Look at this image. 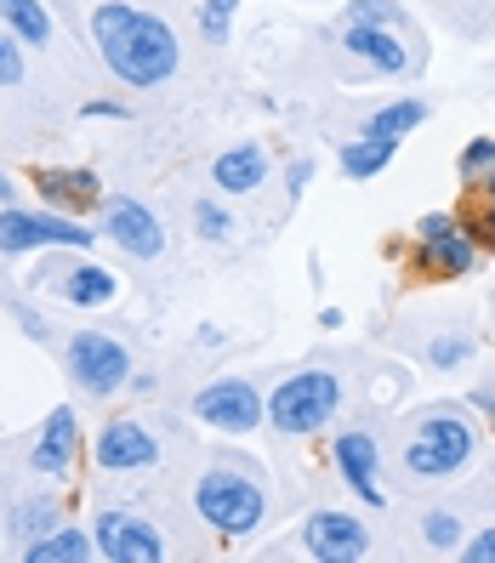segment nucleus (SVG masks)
Masks as SVG:
<instances>
[{"label":"nucleus","mask_w":495,"mask_h":563,"mask_svg":"<svg viewBox=\"0 0 495 563\" xmlns=\"http://www.w3.org/2000/svg\"><path fill=\"white\" fill-rule=\"evenodd\" d=\"M91 41L120 86H165L183 69V46L172 35V23L131 7V0H103L91 12Z\"/></svg>","instance_id":"1"},{"label":"nucleus","mask_w":495,"mask_h":563,"mask_svg":"<svg viewBox=\"0 0 495 563\" xmlns=\"http://www.w3.org/2000/svg\"><path fill=\"white\" fill-rule=\"evenodd\" d=\"M194 507H200V518L222 541H245L251 529L268 518V489H262L256 473L234 467V461H217V467H206L200 484H194Z\"/></svg>","instance_id":"2"},{"label":"nucleus","mask_w":495,"mask_h":563,"mask_svg":"<svg viewBox=\"0 0 495 563\" xmlns=\"http://www.w3.org/2000/svg\"><path fill=\"white\" fill-rule=\"evenodd\" d=\"M342 410V382L330 371H296L274 387V399H262V421H274V433L308 439L319 427H330V416Z\"/></svg>","instance_id":"3"},{"label":"nucleus","mask_w":495,"mask_h":563,"mask_svg":"<svg viewBox=\"0 0 495 563\" xmlns=\"http://www.w3.org/2000/svg\"><path fill=\"white\" fill-rule=\"evenodd\" d=\"M473 450H479V427L461 416V410L439 405V410H427L416 421V439L405 450V467L416 478H450V473H461L473 461Z\"/></svg>","instance_id":"4"},{"label":"nucleus","mask_w":495,"mask_h":563,"mask_svg":"<svg viewBox=\"0 0 495 563\" xmlns=\"http://www.w3.org/2000/svg\"><path fill=\"white\" fill-rule=\"evenodd\" d=\"M69 376L91 393V399H109L114 387L131 382V347L103 336V330H75L69 336Z\"/></svg>","instance_id":"5"},{"label":"nucleus","mask_w":495,"mask_h":563,"mask_svg":"<svg viewBox=\"0 0 495 563\" xmlns=\"http://www.w3.org/2000/svg\"><path fill=\"white\" fill-rule=\"evenodd\" d=\"M91 541H97V558L109 563H160L165 558V536L131 507H103L91 518Z\"/></svg>","instance_id":"6"},{"label":"nucleus","mask_w":495,"mask_h":563,"mask_svg":"<svg viewBox=\"0 0 495 563\" xmlns=\"http://www.w3.org/2000/svg\"><path fill=\"white\" fill-rule=\"evenodd\" d=\"M91 240H97L91 222H69L57 211H12V206H0V251H7V256L41 251V245H75V251H86Z\"/></svg>","instance_id":"7"},{"label":"nucleus","mask_w":495,"mask_h":563,"mask_svg":"<svg viewBox=\"0 0 495 563\" xmlns=\"http://www.w3.org/2000/svg\"><path fill=\"white\" fill-rule=\"evenodd\" d=\"M194 416H200L211 433L222 439H245L262 427V393L240 376H222V382H206L200 393H194Z\"/></svg>","instance_id":"8"},{"label":"nucleus","mask_w":495,"mask_h":563,"mask_svg":"<svg viewBox=\"0 0 495 563\" xmlns=\"http://www.w3.org/2000/svg\"><path fill=\"white\" fill-rule=\"evenodd\" d=\"M91 461L103 473H148L154 461H160V439L148 433L138 416H120V421H109L103 433H97Z\"/></svg>","instance_id":"9"},{"label":"nucleus","mask_w":495,"mask_h":563,"mask_svg":"<svg viewBox=\"0 0 495 563\" xmlns=\"http://www.w3.org/2000/svg\"><path fill=\"white\" fill-rule=\"evenodd\" d=\"M302 541H308V558H319V563H359V558H371V529L359 523L353 512H314L308 529H302Z\"/></svg>","instance_id":"10"},{"label":"nucleus","mask_w":495,"mask_h":563,"mask_svg":"<svg viewBox=\"0 0 495 563\" xmlns=\"http://www.w3.org/2000/svg\"><path fill=\"white\" fill-rule=\"evenodd\" d=\"M103 234L125 251V256H138V262H154L165 251V234H160V222L148 206L138 200H109L103 206Z\"/></svg>","instance_id":"11"},{"label":"nucleus","mask_w":495,"mask_h":563,"mask_svg":"<svg viewBox=\"0 0 495 563\" xmlns=\"http://www.w3.org/2000/svg\"><path fill=\"white\" fill-rule=\"evenodd\" d=\"M337 473L348 478V489L359 495L365 507H387V495H382V450L371 433H342L337 439Z\"/></svg>","instance_id":"12"},{"label":"nucleus","mask_w":495,"mask_h":563,"mask_svg":"<svg viewBox=\"0 0 495 563\" xmlns=\"http://www.w3.org/2000/svg\"><path fill=\"white\" fill-rule=\"evenodd\" d=\"M75 455H80V421H75L69 405H57V410L46 416V427H41L35 450H29V467L46 473V478H63V473L75 467Z\"/></svg>","instance_id":"13"},{"label":"nucleus","mask_w":495,"mask_h":563,"mask_svg":"<svg viewBox=\"0 0 495 563\" xmlns=\"http://www.w3.org/2000/svg\"><path fill=\"white\" fill-rule=\"evenodd\" d=\"M342 46H348L353 57H365L371 69H382V75H405V69H410V46H405L399 35H393V29H376V23H348Z\"/></svg>","instance_id":"14"},{"label":"nucleus","mask_w":495,"mask_h":563,"mask_svg":"<svg viewBox=\"0 0 495 563\" xmlns=\"http://www.w3.org/2000/svg\"><path fill=\"white\" fill-rule=\"evenodd\" d=\"M416 262H421L427 274H439V279H461V274L479 268V245H473V234H461V228H444V234L421 240V256Z\"/></svg>","instance_id":"15"},{"label":"nucleus","mask_w":495,"mask_h":563,"mask_svg":"<svg viewBox=\"0 0 495 563\" xmlns=\"http://www.w3.org/2000/svg\"><path fill=\"white\" fill-rule=\"evenodd\" d=\"M262 177H268V154H262L256 143L228 148V154H217V165H211V183H217L222 194H251V188H262Z\"/></svg>","instance_id":"16"},{"label":"nucleus","mask_w":495,"mask_h":563,"mask_svg":"<svg viewBox=\"0 0 495 563\" xmlns=\"http://www.w3.org/2000/svg\"><path fill=\"white\" fill-rule=\"evenodd\" d=\"M35 188H41L46 206H63V211H91L97 200H103V183H97L91 172H41Z\"/></svg>","instance_id":"17"},{"label":"nucleus","mask_w":495,"mask_h":563,"mask_svg":"<svg viewBox=\"0 0 495 563\" xmlns=\"http://www.w3.org/2000/svg\"><path fill=\"white\" fill-rule=\"evenodd\" d=\"M0 29H12L23 46H52L57 23L41 0H0Z\"/></svg>","instance_id":"18"},{"label":"nucleus","mask_w":495,"mask_h":563,"mask_svg":"<svg viewBox=\"0 0 495 563\" xmlns=\"http://www.w3.org/2000/svg\"><path fill=\"white\" fill-rule=\"evenodd\" d=\"M91 552H97V541L86 529H46V536H35L23 547L29 563H86Z\"/></svg>","instance_id":"19"},{"label":"nucleus","mask_w":495,"mask_h":563,"mask_svg":"<svg viewBox=\"0 0 495 563\" xmlns=\"http://www.w3.org/2000/svg\"><path fill=\"white\" fill-rule=\"evenodd\" d=\"M63 296L75 308H103V302H114V274L97 268V262H80V268L63 274Z\"/></svg>","instance_id":"20"},{"label":"nucleus","mask_w":495,"mask_h":563,"mask_svg":"<svg viewBox=\"0 0 495 563\" xmlns=\"http://www.w3.org/2000/svg\"><path fill=\"white\" fill-rule=\"evenodd\" d=\"M427 120V103H416V97H405V103H387V109H376L371 120H365V137H387V143H399V137H410V131Z\"/></svg>","instance_id":"21"},{"label":"nucleus","mask_w":495,"mask_h":563,"mask_svg":"<svg viewBox=\"0 0 495 563\" xmlns=\"http://www.w3.org/2000/svg\"><path fill=\"white\" fill-rule=\"evenodd\" d=\"M393 148H399V143H387V137H359V143H348V148H342V177H353V183L382 177L387 159H393Z\"/></svg>","instance_id":"22"},{"label":"nucleus","mask_w":495,"mask_h":563,"mask_svg":"<svg viewBox=\"0 0 495 563\" xmlns=\"http://www.w3.org/2000/svg\"><path fill=\"white\" fill-rule=\"evenodd\" d=\"M348 23H376V29L405 35V29H410V12L399 7V0H353V7H348Z\"/></svg>","instance_id":"23"},{"label":"nucleus","mask_w":495,"mask_h":563,"mask_svg":"<svg viewBox=\"0 0 495 563\" xmlns=\"http://www.w3.org/2000/svg\"><path fill=\"white\" fill-rule=\"evenodd\" d=\"M421 541L433 547V552H455L468 536H461V518L439 507V512H427V518H421Z\"/></svg>","instance_id":"24"},{"label":"nucleus","mask_w":495,"mask_h":563,"mask_svg":"<svg viewBox=\"0 0 495 563\" xmlns=\"http://www.w3.org/2000/svg\"><path fill=\"white\" fill-rule=\"evenodd\" d=\"M234 12H240V0H206V7H200V35L211 46H222L228 29H234Z\"/></svg>","instance_id":"25"},{"label":"nucleus","mask_w":495,"mask_h":563,"mask_svg":"<svg viewBox=\"0 0 495 563\" xmlns=\"http://www.w3.org/2000/svg\"><path fill=\"white\" fill-rule=\"evenodd\" d=\"M52 501H46V495H41V501H29V507H18L12 512V536L18 541H35V536H46V529H52Z\"/></svg>","instance_id":"26"},{"label":"nucleus","mask_w":495,"mask_h":563,"mask_svg":"<svg viewBox=\"0 0 495 563\" xmlns=\"http://www.w3.org/2000/svg\"><path fill=\"white\" fill-rule=\"evenodd\" d=\"M473 358V336H439L433 347H427V364L433 371H455V364Z\"/></svg>","instance_id":"27"},{"label":"nucleus","mask_w":495,"mask_h":563,"mask_svg":"<svg viewBox=\"0 0 495 563\" xmlns=\"http://www.w3.org/2000/svg\"><path fill=\"white\" fill-rule=\"evenodd\" d=\"M194 222H200V240H228V234H234V217H228L217 200H200V206H194Z\"/></svg>","instance_id":"28"},{"label":"nucleus","mask_w":495,"mask_h":563,"mask_svg":"<svg viewBox=\"0 0 495 563\" xmlns=\"http://www.w3.org/2000/svg\"><path fill=\"white\" fill-rule=\"evenodd\" d=\"M23 41L12 35V29H0V86H18L23 80Z\"/></svg>","instance_id":"29"},{"label":"nucleus","mask_w":495,"mask_h":563,"mask_svg":"<svg viewBox=\"0 0 495 563\" xmlns=\"http://www.w3.org/2000/svg\"><path fill=\"white\" fill-rule=\"evenodd\" d=\"M490 159H495V137H473L468 154H461V177H484Z\"/></svg>","instance_id":"30"},{"label":"nucleus","mask_w":495,"mask_h":563,"mask_svg":"<svg viewBox=\"0 0 495 563\" xmlns=\"http://www.w3.org/2000/svg\"><path fill=\"white\" fill-rule=\"evenodd\" d=\"M461 558H468V563H495V523L484 529V536L461 541Z\"/></svg>","instance_id":"31"},{"label":"nucleus","mask_w":495,"mask_h":563,"mask_svg":"<svg viewBox=\"0 0 495 563\" xmlns=\"http://www.w3.org/2000/svg\"><path fill=\"white\" fill-rule=\"evenodd\" d=\"M80 114H86V120H125V109L109 103V97H91V103H80Z\"/></svg>","instance_id":"32"},{"label":"nucleus","mask_w":495,"mask_h":563,"mask_svg":"<svg viewBox=\"0 0 495 563\" xmlns=\"http://www.w3.org/2000/svg\"><path fill=\"white\" fill-rule=\"evenodd\" d=\"M308 177H314V159H290V177H285V188H290V200L308 188Z\"/></svg>","instance_id":"33"},{"label":"nucleus","mask_w":495,"mask_h":563,"mask_svg":"<svg viewBox=\"0 0 495 563\" xmlns=\"http://www.w3.org/2000/svg\"><path fill=\"white\" fill-rule=\"evenodd\" d=\"M444 228H455V222H450L444 211H433V217H421V222H416V234H421V240H433V234H444Z\"/></svg>","instance_id":"34"},{"label":"nucleus","mask_w":495,"mask_h":563,"mask_svg":"<svg viewBox=\"0 0 495 563\" xmlns=\"http://www.w3.org/2000/svg\"><path fill=\"white\" fill-rule=\"evenodd\" d=\"M0 206H12V177H0Z\"/></svg>","instance_id":"35"},{"label":"nucleus","mask_w":495,"mask_h":563,"mask_svg":"<svg viewBox=\"0 0 495 563\" xmlns=\"http://www.w3.org/2000/svg\"><path fill=\"white\" fill-rule=\"evenodd\" d=\"M484 183H490V200H495V159H490V172H484Z\"/></svg>","instance_id":"36"},{"label":"nucleus","mask_w":495,"mask_h":563,"mask_svg":"<svg viewBox=\"0 0 495 563\" xmlns=\"http://www.w3.org/2000/svg\"><path fill=\"white\" fill-rule=\"evenodd\" d=\"M479 405H484V410H490V421H495V399H479Z\"/></svg>","instance_id":"37"},{"label":"nucleus","mask_w":495,"mask_h":563,"mask_svg":"<svg viewBox=\"0 0 495 563\" xmlns=\"http://www.w3.org/2000/svg\"><path fill=\"white\" fill-rule=\"evenodd\" d=\"M490 234H495V200H490Z\"/></svg>","instance_id":"38"}]
</instances>
